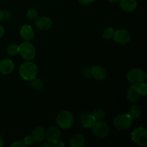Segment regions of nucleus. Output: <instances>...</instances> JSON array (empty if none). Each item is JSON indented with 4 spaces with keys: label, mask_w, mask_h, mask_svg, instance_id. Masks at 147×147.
I'll return each instance as SVG.
<instances>
[{
    "label": "nucleus",
    "mask_w": 147,
    "mask_h": 147,
    "mask_svg": "<svg viewBox=\"0 0 147 147\" xmlns=\"http://www.w3.org/2000/svg\"><path fill=\"white\" fill-rule=\"evenodd\" d=\"M20 75L24 80H32L35 78L38 73V68L33 62L26 61L22 63L20 67Z\"/></svg>",
    "instance_id": "f257e3e1"
},
{
    "label": "nucleus",
    "mask_w": 147,
    "mask_h": 147,
    "mask_svg": "<svg viewBox=\"0 0 147 147\" xmlns=\"http://www.w3.org/2000/svg\"><path fill=\"white\" fill-rule=\"evenodd\" d=\"M56 123L62 129H69L74 123V116L69 111H63L57 116Z\"/></svg>",
    "instance_id": "f03ea898"
},
{
    "label": "nucleus",
    "mask_w": 147,
    "mask_h": 147,
    "mask_svg": "<svg viewBox=\"0 0 147 147\" xmlns=\"http://www.w3.org/2000/svg\"><path fill=\"white\" fill-rule=\"evenodd\" d=\"M128 81L132 85L139 86L142 83L145 82L146 80V73L141 68H133L129 70L126 75Z\"/></svg>",
    "instance_id": "7ed1b4c3"
},
{
    "label": "nucleus",
    "mask_w": 147,
    "mask_h": 147,
    "mask_svg": "<svg viewBox=\"0 0 147 147\" xmlns=\"http://www.w3.org/2000/svg\"><path fill=\"white\" fill-rule=\"evenodd\" d=\"M19 54L26 60H32L35 57V47L29 42L25 41L19 45Z\"/></svg>",
    "instance_id": "20e7f679"
},
{
    "label": "nucleus",
    "mask_w": 147,
    "mask_h": 147,
    "mask_svg": "<svg viewBox=\"0 0 147 147\" xmlns=\"http://www.w3.org/2000/svg\"><path fill=\"white\" fill-rule=\"evenodd\" d=\"M133 124V119L129 113L120 114L114 119V126L120 131H126L131 127Z\"/></svg>",
    "instance_id": "39448f33"
},
{
    "label": "nucleus",
    "mask_w": 147,
    "mask_h": 147,
    "mask_svg": "<svg viewBox=\"0 0 147 147\" xmlns=\"http://www.w3.org/2000/svg\"><path fill=\"white\" fill-rule=\"evenodd\" d=\"M132 141L137 145L144 146L147 144V131L145 128L135 129L131 134Z\"/></svg>",
    "instance_id": "423d86ee"
},
{
    "label": "nucleus",
    "mask_w": 147,
    "mask_h": 147,
    "mask_svg": "<svg viewBox=\"0 0 147 147\" xmlns=\"http://www.w3.org/2000/svg\"><path fill=\"white\" fill-rule=\"evenodd\" d=\"M93 131L96 136L100 138H105L109 135V127L106 122L103 121H97L95 122L92 127Z\"/></svg>",
    "instance_id": "0eeeda50"
},
{
    "label": "nucleus",
    "mask_w": 147,
    "mask_h": 147,
    "mask_svg": "<svg viewBox=\"0 0 147 147\" xmlns=\"http://www.w3.org/2000/svg\"><path fill=\"white\" fill-rule=\"evenodd\" d=\"M113 39L117 43L121 45H126L131 40V34L126 30L120 29L115 30Z\"/></svg>",
    "instance_id": "6e6552de"
},
{
    "label": "nucleus",
    "mask_w": 147,
    "mask_h": 147,
    "mask_svg": "<svg viewBox=\"0 0 147 147\" xmlns=\"http://www.w3.org/2000/svg\"><path fill=\"white\" fill-rule=\"evenodd\" d=\"M90 74L95 80L101 81L106 79L107 76V72L103 66L96 65H93L90 69Z\"/></svg>",
    "instance_id": "1a4fd4ad"
},
{
    "label": "nucleus",
    "mask_w": 147,
    "mask_h": 147,
    "mask_svg": "<svg viewBox=\"0 0 147 147\" xmlns=\"http://www.w3.org/2000/svg\"><path fill=\"white\" fill-rule=\"evenodd\" d=\"M14 69V64L10 59H3L0 61V73L2 75H9Z\"/></svg>",
    "instance_id": "9d476101"
},
{
    "label": "nucleus",
    "mask_w": 147,
    "mask_h": 147,
    "mask_svg": "<svg viewBox=\"0 0 147 147\" xmlns=\"http://www.w3.org/2000/svg\"><path fill=\"white\" fill-rule=\"evenodd\" d=\"M61 136V131L58 128L55 126H51L47 130L45 133V137L47 138V142L50 143L56 142L59 140Z\"/></svg>",
    "instance_id": "9b49d317"
},
{
    "label": "nucleus",
    "mask_w": 147,
    "mask_h": 147,
    "mask_svg": "<svg viewBox=\"0 0 147 147\" xmlns=\"http://www.w3.org/2000/svg\"><path fill=\"white\" fill-rule=\"evenodd\" d=\"M35 27L40 30H47L53 26V21L48 17H42L36 20Z\"/></svg>",
    "instance_id": "f8f14e48"
},
{
    "label": "nucleus",
    "mask_w": 147,
    "mask_h": 147,
    "mask_svg": "<svg viewBox=\"0 0 147 147\" xmlns=\"http://www.w3.org/2000/svg\"><path fill=\"white\" fill-rule=\"evenodd\" d=\"M20 35L24 41H31L34 37V31L30 24H24L21 27Z\"/></svg>",
    "instance_id": "ddd939ff"
},
{
    "label": "nucleus",
    "mask_w": 147,
    "mask_h": 147,
    "mask_svg": "<svg viewBox=\"0 0 147 147\" xmlns=\"http://www.w3.org/2000/svg\"><path fill=\"white\" fill-rule=\"evenodd\" d=\"M96 120L93 114L88 113H84L81 114L80 117V123L81 126L85 129H90L94 125Z\"/></svg>",
    "instance_id": "4468645a"
},
{
    "label": "nucleus",
    "mask_w": 147,
    "mask_h": 147,
    "mask_svg": "<svg viewBox=\"0 0 147 147\" xmlns=\"http://www.w3.org/2000/svg\"><path fill=\"white\" fill-rule=\"evenodd\" d=\"M120 7L123 11L131 12L137 8V1L136 0H120Z\"/></svg>",
    "instance_id": "2eb2a0df"
},
{
    "label": "nucleus",
    "mask_w": 147,
    "mask_h": 147,
    "mask_svg": "<svg viewBox=\"0 0 147 147\" xmlns=\"http://www.w3.org/2000/svg\"><path fill=\"white\" fill-rule=\"evenodd\" d=\"M45 130L42 127H37L32 131L31 136L32 138L34 143H40L43 142L45 138Z\"/></svg>",
    "instance_id": "dca6fc26"
},
{
    "label": "nucleus",
    "mask_w": 147,
    "mask_h": 147,
    "mask_svg": "<svg viewBox=\"0 0 147 147\" xmlns=\"http://www.w3.org/2000/svg\"><path fill=\"white\" fill-rule=\"evenodd\" d=\"M140 96L137 86L132 85L127 90V99L129 102L134 103L135 101H137L140 98Z\"/></svg>",
    "instance_id": "f3484780"
},
{
    "label": "nucleus",
    "mask_w": 147,
    "mask_h": 147,
    "mask_svg": "<svg viewBox=\"0 0 147 147\" xmlns=\"http://www.w3.org/2000/svg\"><path fill=\"white\" fill-rule=\"evenodd\" d=\"M86 145V139L82 134H76L70 139V147H83Z\"/></svg>",
    "instance_id": "a211bd4d"
},
{
    "label": "nucleus",
    "mask_w": 147,
    "mask_h": 147,
    "mask_svg": "<svg viewBox=\"0 0 147 147\" xmlns=\"http://www.w3.org/2000/svg\"><path fill=\"white\" fill-rule=\"evenodd\" d=\"M141 113H142V111H141L140 107L139 106H132L129 111V114L133 119H138L140 116Z\"/></svg>",
    "instance_id": "6ab92c4d"
},
{
    "label": "nucleus",
    "mask_w": 147,
    "mask_h": 147,
    "mask_svg": "<svg viewBox=\"0 0 147 147\" xmlns=\"http://www.w3.org/2000/svg\"><path fill=\"white\" fill-rule=\"evenodd\" d=\"M7 52L11 56L17 55V54H19V45L14 43L8 45L7 47Z\"/></svg>",
    "instance_id": "aec40b11"
},
{
    "label": "nucleus",
    "mask_w": 147,
    "mask_h": 147,
    "mask_svg": "<svg viewBox=\"0 0 147 147\" xmlns=\"http://www.w3.org/2000/svg\"><path fill=\"white\" fill-rule=\"evenodd\" d=\"M93 116L96 121H103L106 118V113L103 109H97L93 113Z\"/></svg>",
    "instance_id": "412c9836"
},
{
    "label": "nucleus",
    "mask_w": 147,
    "mask_h": 147,
    "mask_svg": "<svg viewBox=\"0 0 147 147\" xmlns=\"http://www.w3.org/2000/svg\"><path fill=\"white\" fill-rule=\"evenodd\" d=\"M115 30L113 28H111V27H107L104 30V31L103 32V38L104 40H109L111 38H113V34H114Z\"/></svg>",
    "instance_id": "4be33fe9"
},
{
    "label": "nucleus",
    "mask_w": 147,
    "mask_h": 147,
    "mask_svg": "<svg viewBox=\"0 0 147 147\" xmlns=\"http://www.w3.org/2000/svg\"><path fill=\"white\" fill-rule=\"evenodd\" d=\"M30 86L32 88L35 89V90H40V89L42 88L43 86H44V83L42 82V80L41 79H36L34 78L31 80V83H30Z\"/></svg>",
    "instance_id": "5701e85b"
},
{
    "label": "nucleus",
    "mask_w": 147,
    "mask_h": 147,
    "mask_svg": "<svg viewBox=\"0 0 147 147\" xmlns=\"http://www.w3.org/2000/svg\"><path fill=\"white\" fill-rule=\"evenodd\" d=\"M39 17V12L34 9H30L27 12V17L30 20H36Z\"/></svg>",
    "instance_id": "b1692460"
},
{
    "label": "nucleus",
    "mask_w": 147,
    "mask_h": 147,
    "mask_svg": "<svg viewBox=\"0 0 147 147\" xmlns=\"http://www.w3.org/2000/svg\"><path fill=\"white\" fill-rule=\"evenodd\" d=\"M138 90H139V93H140L141 96H146L147 94V84L145 82L142 83L141 84H139V86H137Z\"/></svg>",
    "instance_id": "393cba45"
},
{
    "label": "nucleus",
    "mask_w": 147,
    "mask_h": 147,
    "mask_svg": "<svg viewBox=\"0 0 147 147\" xmlns=\"http://www.w3.org/2000/svg\"><path fill=\"white\" fill-rule=\"evenodd\" d=\"M24 143L25 144L26 146H30L34 143V141H33L31 135H27L24 138Z\"/></svg>",
    "instance_id": "a878e982"
},
{
    "label": "nucleus",
    "mask_w": 147,
    "mask_h": 147,
    "mask_svg": "<svg viewBox=\"0 0 147 147\" xmlns=\"http://www.w3.org/2000/svg\"><path fill=\"white\" fill-rule=\"evenodd\" d=\"M51 144H52V146H54V147H64L65 146L64 142L60 140H57L56 141V142H53V143Z\"/></svg>",
    "instance_id": "bb28decb"
},
{
    "label": "nucleus",
    "mask_w": 147,
    "mask_h": 147,
    "mask_svg": "<svg viewBox=\"0 0 147 147\" xmlns=\"http://www.w3.org/2000/svg\"><path fill=\"white\" fill-rule=\"evenodd\" d=\"M24 146H26L25 144L22 142H20V141L14 142V143L11 145V147H24Z\"/></svg>",
    "instance_id": "cd10ccee"
},
{
    "label": "nucleus",
    "mask_w": 147,
    "mask_h": 147,
    "mask_svg": "<svg viewBox=\"0 0 147 147\" xmlns=\"http://www.w3.org/2000/svg\"><path fill=\"white\" fill-rule=\"evenodd\" d=\"M94 1H96V0H78L79 2H80V4H83V5H88V4H91L92 2H93Z\"/></svg>",
    "instance_id": "c85d7f7f"
},
{
    "label": "nucleus",
    "mask_w": 147,
    "mask_h": 147,
    "mask_svg": "<svg viewBox=\"0 0 147 147\" xmlns=\"http://www.w3.org/2000/svg\"><path fill=\"white\" fill-rule=\"evenodd\" d=\"M4 27L0 24V38L4 35Z\"/></svg>",
    "instance_id": "c756f323"
},
{
    "label": "nucleus",
    "mask_w": 147,
    "mask_h": 147,
    "mask_svg": "<svg viewBox=\"0 0 147 147\" xmlns=\"http://www.w3.org/2000/svg\"><path fill=\"white\" fill-rule=\"evenodd\" d=\"M40 146L41 147H51L52 146V144L50 143V142H47L46 143L40 145Z\"/></svg>",
    "instance_id": "7c9ffc66"
},
{
    "label": "nucleus",
    "mask_w": 147,
    "mask_h": 147,
    "mask_svg": "<svg viewBox=\"0 0 147 147\" xmlns=\"http://www.w3.org/2000/svg\"><path fill=\"white\" fill-rule=\"evenodd\" d=\"M4 17V11H2L1 9H0V21H1V20H3Z\"/></svg>",
    "instance_id": "2f4dec72"
},
{
    "label": "nucleus",
    "mask_w": 147,
    "mask_h": 147,
    "mask_svg": "<svg viewBox=\"0 0 147 147\" xmlns=\"http://www.w3.org/2000/svg\"><path fill=\"white\" fill-rule=\"evenodd\" d=\"M4 144V139H3L2 136L0 135V147L2 146Z\"/></svg>",
    "instance_id": "473e14b6"
},
{
    "label": "nucleus",
    "mask_w": 147,
    "mask_h": 147,
    "mask_svg": "<svg viewBox=\"0 0 147 147\" xmlns=\"http://www.w3.org/2000/svg\"><path fill=\"white\" fill-rule=\"evenodd\" d=\"M109 1L111 3H116V2H119L120 0H109Z\"/></svg>",
    "instance_id": "72a5a7b5"
}]
</instances>
